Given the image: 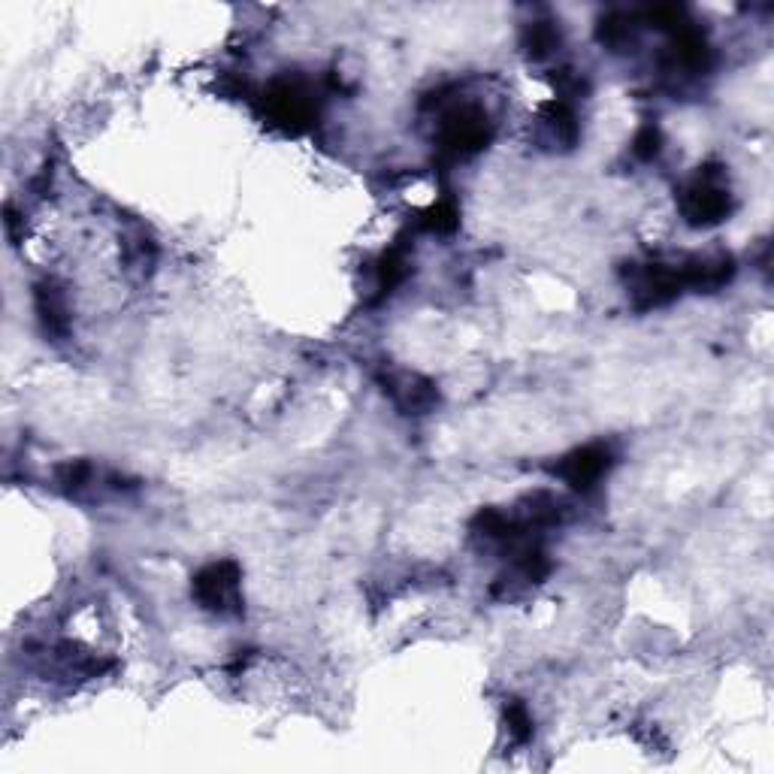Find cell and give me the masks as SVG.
Segmentation results:
<instances>
[{"label":"cell","instance_id":"5b68a950","mask_svg":"<svg viewBox=\"0 0 774 774\" xmlns=\"http://www.w3.org/2000/svg\"><path fill=\"white\" fill-rule=\"evenodd\" d=\"M611 466V454L608 448L602 445H587V448H578L572 451L560 466L557 472L563 475L566 484H572L575 490H590Z\"/></svg>","mask_w":774,"mask_h":774},{"label":"cell","instance_id":"6da1fadb","mask_svg":"<svg viewBox=\"0 0 774 774\" xmlns=\"http://www.w3.org/2000/svg\"><path fill=\"white\" fill-rule=\"evenodd\" d=\"M490 118L478 106H457L442 118L439 149L451 158H469L490 143Z\"/></svg>","mask_w":774,"mask_h":774},{"label":"cell","instance_id":"9c48e42d","mask_svg":"<svg viewBox=\"0 0 774 774\" xmlns=\"http://www.w3.org/2000/svg\"><path fill=\"white\" fill-rule=\"evenodd\" d=\"M557 46H560V31H557V25H551V22H533V25H527V31H524V49H527L536 61L551 58V55L557 52Z\"/></svg>","mask_w":774,"mask_h":774},{"label":"cell","instance_id":"5bb4252c","mask_svg":"<svg viewBox=\"0 0 774 774\" xmlns=\"http://www.w3.org/2000/svg\"><path fill=\"white\" fill-rule=\"evenodd\" d=\"M632 152L641 161H651L660 152V131L657 127H641V131L635 134V140H632Z\"/></svg>","mask_w":774,"mask_h":774},{"label":"cell","instance_id":"3957f363","mask_svg":"<svg viewBox=\"0 0 774 774\" xmlns=\"http://www.w3.org/2000/svg\"><path fill=\"white\" fill-rule=\"evenodd\" d=\"M681 212H684L687 224H693V227L720 224L732 212V194L708 170L681 194Z\"/></svg>","mask_w":774,"mask_h":774},{"label":"cell","instance_id":"8992f818","mask_svg":"<svg viewBox=\"0 0 774 774\" xmlns=\"http://www.w3.org/2000/svg\"><path fill=\"white\" fill-rule=\"evenodd\" d=\"M387 394H391V397L397 400V406H400L403 412H409V415H427V412H433L436 403H439L436 387H433L427 378L409 375V372L387 378Z\"/></svg>","mask_w":774,"mask_h":774},{"label":"cell","instance_id":"277c9868","mask_svg":"<svg viewBox=\"0 0 774 774\" xmlns=\"http://www.w3.org/2000/svg\"><path fill=\"white\" fill-rule=\"evenodd\" d=\"M194 596L203 608L215 614L239 611V566L233 560L209 563L194 578Z\"/></svg>","mask_w":774,"mask_h":774},{"label":"cell","instance_id":"ba28073f","mask_svg":"<svg viewBox=\"0 0 774 774\" xmlns=\"http://www.w3.org/2000/svg\"><path fill=\"white\" fill-rule=\"evenodd\" d=\"M542 121H545V131H548L551 143H560L566 149L578 143V118L566 103H551L545 109Z\"/></svg>","mask_w":774,"mask_h":774},{"label":"cell","instance_id":"52a82bcc","mask_svg":"<svg viewBox=\"0 0 774 774\" xmlns=\"http://www.w3.org/2000/svg\"><path fill=\"white\" fill-rule=\"evenodd\" d=\"M37 315H40L46 333H52V336H64L67 327H70L67 300L55 285H40L37 288Z\"/></svg>","mask_w":774,"mask_h":774},{"label":"cell","instance_id":"30bf717a","mask_svg":"<svg viewBox=\"0 0 774 774\" xmlns=\"http://www.w3.org/2000/svg\"><path fill=\"white\" fill-rule=\"evenodd\" d=\"M635 37V22L632 16H623V13H611L599 22V40L608 46V49H623L626 43H632Z\"/></svg>","mask_w":774,"mask_h":774},{"label":"cell","instance_id":"7a4b0ae2","mask_svg":"<svg viewBox=\"0 0 774 774\" xmlns=\"http://www.w3.org/2000/svg\"><path fill=\"white\" fill-rule=\"evenodd\" d=\"M264 109L273 124L288 127V131H303L318 115L315 97L303 82L294 79H279L267 88L264 94Z\"/></svg>","mask_w":774,"mask_h":774},{"label":"cell","instance_id":"8fae6325","mask_svg":"<svg viewBox=\"0 0 774 774\" xmlns=\"http://www.w3.org/2000/svg\"><path fill=\"white\" fill-rule=\"evenodd\" d=\"M406 273H409V267H406V257H403L400 248L381 254V261H378V288L381 291L397 288L406 279Z\"/></svg>","mask_w":774,"mask_h":774},{"label":"cell","instance_id":"7c38bea8","mask_svg":"<svg viewBox=\"0 0 774 774\" xmlns=\"http://www.w3.org/2000/svg\"><path fill=\"white\" fill-rule=\"evenodd\" d=\"M457 221H460V215H457V209H454L451 200L433 206V209L424 215V227H430V230H436V233H451V230L457 227Z\"/></svg>","mask_w":774,"mask_h":774},{"label":"cell","instance_id":"4fadbf2b","mask_svg":"<svg viewBox=\"0 0 774 774\" xmlns=\"http://www.w3.org/2000/svg\"><path fill=\"white\" fill-rule=\"evenodd\" d=\"M505 723H508V732H511L514 741H527L533 735V720H530V714L521 702H514V705L505 708Z\"/></svg>","mask_w":774,"mask_h":774}]
</instances>
